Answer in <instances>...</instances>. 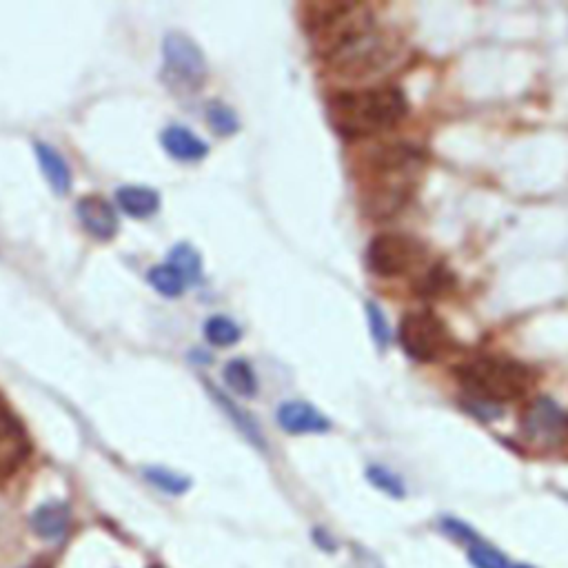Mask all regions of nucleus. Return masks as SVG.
Masks as SVG:
<instances>
[{"mask_svg":"<svg viewBox=\"0 0 568 568\" xmlns=\"http://www.w3.org/2000/svg\"><path fill=\"white\" fill-rule=\"evenodd\" d=\"M407 98L398 87L342 91L329 100V118L344 138H367L395 127L407 114Z\"/></svg>","mask_w":568,"mask_h":568,"instance_id":"obj_1","label":"nucleus"},{"mask_svg":"<svg viewBox=\"0 0 568 568\" xmlns=\"http://www.w3.org/2000/svg\"><path fill=\"white\" fill-rule=\"evenodd\" d=\"M420 156L409 145L380 147L371 156V180L364 194V207L375 218L398 213L413 194Z\"/></svg>","mask_w":568,"mask_h":568,"instance_id":"obj_2","label":"nucleus"},{"mask_svg":"<svg viewBox=\"0 0 568 568\" xmlns=\"http://www.w3.org/2000/svg\"><path fill=\"white\" fill-rule=\"evenodd\" d=\"M464 391L484 404H502L520 400L531 389L533 373L522 362L497 355H482L458 369Z\"/></svg>","mask_w":568,"mask_h":568,"instance_id":"obj_3","label":"nucleus"},{"mask_svg":"<svg viewBox=\"0 0 568 568\" xmlns=\"http://www.w3.org/2000/svg\"><path fill=\"white\" fill-rule=\"evenodd\" d=\"M371 29H375V18L367 5L327 3L311 9L309 34L324 58Z\"/></svg>","mask_w":568,"mask_h":568,"instance_id":"obj_4","label":"nucleus"},{"mask_svg":"<svg viewBox=\"0 0 568 568\" xmlns=\"http://www.w3.org/2000/svg\"><path fill=\"white\" fill-rule=\"evenodd\" d=\"M398 54V40L375 27L371 32L353 38L351 43L340 47L327 60L336 74L347 78H362L387 69L398 58Z\"/></svg>","mask_w":568,"mask_h":568,"instance_id":"obj_5","label":"nucleus"},{"mask_svg":"<svg viewBox=\"0 0 568 568\" xmlns=\"http://www.w3.org/2000/svg\"><path fill=\"white\" fill-rule=\"evenodd\" d=\"M162 80L176 91H196L207 78V60L202 49L185 34H167L162 43Z\"/></svg>","mask_w":568,"mask_h":568,"instance_id":"obj_6","label":"nucleus"},{"mask_svg":"<svg viewBox=\"0 0 568 568\" xmlns=\"http://www.w3.org/2000/svg\"><path fill=\"white\" fill-rule=\"evenodd\" d=\"M424 245L407 233H380L367 247V267L382 278L404 276L422 265Z\"/></svg>","mask_w":568,"mask_h":568,"instance_id":"obj_7","label":"nucleus"},{"mask_svg":"<svg viewBox=\"0 0 568 568\" xmlns=\"http://www.w3.org/2000/svg\"><path fill=\"white\" fill-rule=\"evenodd\" d=\"M400 344L415 362L440 360L451 344L446 324L429 311L409 313L400 324Z\"/></svg>","mask_w":568,"mask_h":568,"instance_id":"obj_8","label":"nucleus"},{"mask_svg":"<svg viewBox=\"0 0 568 568\" xmlns=\"http://www.w3.org/2000/svg\"><path fill=\"white\" fill-rule=\"evenodd\" d=\"M522 431L535 444H560L568 435V413L549 398H537L524 413Z\"/></svg>","mask_w":568,"mask_h":568,"instance_id":"obj_9","label":"nucleus"},{"mask_svg":"<svg viewBox=\"0 0 568 568\" xmlns=\"http://www.w3.org/2000/svg\"><path fill=\"white\" fill-rule=\"evenodd\" d=\"M32 451L27 431L18 415L0 395V475H12L25 464Z\"/></svg>","mask_w":568,"mask_h":568,"instance_id":"obj_10","label":"nucleus"},{"mask_svg":"<svg viewBox=\"0 0 568 568\" xmlns=\"http://www.w3.org/2000/svg\"><path fill=\"white\" fill-rule=\"evenodd\" d=\"M76 213L80 225L98 240H111L118 231V213L100 196H85L78 200Z\"/></svg>","mask_w":568,"mask_h":568,"instance_id":"obj_11","label":"nucleus"},{"mask_svg":"<svg viewBox=\"0 0 568 568\" xmlns=\"http://www.w3.org/2000/svg\"><path fill=\"white\" fill-rule=\"evenodd\" d=\"M278 424L284 433L309 435L327 433L331 422L309 402H284L278 409Z\"/></svg>","mask_w":568,"mask_h":568,"instance_id":"obj_12","label":"nucleus"},{"mask_svg":"<svg viewBox=\"0 0 568 568\" xmlns=\"http://www.w3.org/2000/svg\"><path fill=\"white\" fill-rule=\"evenodd\" d=\"M162 147L167 154L182 162H198L209 154L207 142L198 138L194 131H189L180 125H171L162 131Z\"/></svg>","mask_w":568,"mask_h":568,"instance_id":"obj_13","label":"nucleus"},{"mask_svg":"<svg viewBox=\"0 0 568 568\" xmlns=\"http://www.w3.org/2000/svg\"><path fill=\"white\" fill-rule=\"evenodd\" d=\"M205 387H207L211 398L216 400V404L222 409V413H225L227 418L233 422V426H236V429H238L242 435H245V438H247L253 446H256V449L267 451L265 435H262L258 422L253 420L247 411H242V409L238 407V404L229 398V395H225L220 389L213 387V384H205Z\"/></svg>","mask_w":568,"mask_h":568,"instance_id":"obj_14","label":"nucleus"},{"mask_svg":"<svg viewBox=\"0 0 568 568\" xmlns=\"http://www.w3.org/2000/svg\"><path fill=\"white\" fill-rule=\"evenodd\" d=\"M71 513L65 502H47L32 515V529L43 540H60L69 531Z\"/></svg>","mask_w":568,"mask_h":568,"instance_id":"obj_15","label":"nucleus"},{"mask_svg":"<svg viewBox=\"0 0 568 568\" xmlns=\"http://www.w3.org/2000/svg\"><path fill=\"white\" fill-rule=\"evenodd\" d=\"M34 151H36L40 171H43L49 187H52L58 196H65L71 189V171L67 167L65 158L60 156L54 147L45 145V142H36Z\"/></svg>","mask_w":568,"mask_h":568,"instance_id":"obj_16","label":"nucleus"},{"mask_svg":"<svg viewBox=\"0 0 568 568\" xmlns=\"http://www.w3.org/2000/svg\"><path fill=\"white\" fill-rule=\"evenodd\" d=\"M116 200L120 209H123L131 218H149L160 209V196L149 187H120L116 191Z\"/></svg>","mask_w":568,"mask_h":568,"instance_id":"obj_17","label":"nucleus"},{"mask_svg":"<svg viewBox=\"0 0 568 568\" xmlns=\"http://www.w3.org/2000/svg\"><path fill=\"white\" fill-rule=\"evenodd\" d=\"M225 382L231 391H236L242 398H253L258 391V380L251 364L245 360H231L225 367Z\"/></svg>","mask_w":568,"mask_h":568,"instance_id":"obj_18","label":"nucleus"},{"mask_svg":"<svg viewBox=\"0 0 568 568\" xmlns=\"http://www.w3.org/2000/svg\"><path fill=\"white\" fill-rule=\"evenodd\" d=\"M147 280L160 296L165 298H178L187 289V280L171 265H158L147 273Z\"/></svg>","mask_w":568,"mask_h":568,"instance_id":"obj_19","label":"nucleus"},{"mask_svg":"<svg viewBox=\"0 0 568 568\" xmlns=\"http://www.w3.org/2000/svg\"><path fill=\"white\" fill-rule=\"evenodd\" d=\"M169 265L187 282H198L202 276V258L191 245H178L169 253Z\"/></svg>","mask_w":568,"mask_h":568,"instance_id":"obj_20","label":"nucleus"},{"mask_svg":"<svg viewBox=\"0 0 568 568\" xmlns=\"http://www.w3.org/2000/svg\"><path fill=\"white\" fill-rule=\"evenodd\" d=\"M242 336V331L236 322L227 316H211L205 322V338L213 347H231Z\"/></svg>","mask_w":568,"mask_h":568,"instance_id":"obj_21","label":"nucleus"},{"mask_svg":"<svg viewBox=\"0 0 568 568\" xmlns=\"http://www.w3.org/2000/svg\"><path fill=\"white\" fill-rule=\"evenodd\" d=\"M367 480L378 491L393 497V500H402V497H407V486H404V482L393 471H389L387 466H378V464L369 466Z\"/></svg>","mask_w":568,"mask_h":568,"instance_id":"obj_22","label":"nucleus"},{"mask_svg":"<svg viewBox=\"0 0 568 568\" xmlns=\"http://www.w3.org/2000/svg\"><path fill=\"white\" fill-rule=\"evenodd\" d=\"M145 478L160 489L162 493L169 495H182L189 491L191 480L185 478V475H178L169 469H160V466H151V469H145Z\"/></svg>","mask_w":568,"mask_h":568,"instance_id":"obj_23","label":"nucleus"},{"mask_svg":"<svg viewBox=\"0 0 568 568\" xmlns=\"http://www.w3.org/2000/svg\"><path fill=\"white\" fill-rule=\"evenodd\" d=\"M207 123L218 136H233L240 129V120L236 116V111L225 103H209Z\"/></svg>","mask_w":568,"mask_h":568,"instance_id":"obj_24","label":"nucleus"},{"mask_svg":"<svg viewBox=\"0 0 568 568\" xmlns=\"http://www.w3.org/2000/svg\"><path fill=\"white\" fill-rule=\"evenodd\" d=\"M367 320H369V329H371V338L375 342V347L380 351H387L389 344H391V327H389V320H387V313L382 311V307H378L373 300L367 302Z\"/></svg>","mask_w":568,"mask_h":568,"instance_id":"obj_25","label":"nucleus"},{"mask_svg":"<svg viewBox=\"0 0 568 568\" xmlns=\"http://www.w3.org/2000/svg\"><path fill=\"white\" fill-rule=\"evenodd\" d=\"M469 562L475 568H511L509 557L502 551H497L495 546L484 544L482 540L469 546Z\"/></svg>","mask_w":568,"mask_h":568,"instance_id":"obj_26","label":"nucleus"},{"mask_svg":"<svg viewBox=\"0 0 568 568\" xmlns=\"http://www.w3.org/2000/svg\"><path fill=\"white\" fill-rule=\"evenodd\" d=\"M440 526H442V531H444L446 535L453 537V540L464 542V544H469V546L480 540L478 533H475L466 522L458 520V517H442Z\"/></svg>","mask_w":568,"mask_h":568,"instance_id":"obj_27","label":"nucleus"},{"mask_svg":"<svg viewBox=\"0 0 568 568\" xmlns=\"http://www.w3.org/2000/svg\"><path fill=\"white\" fill-rule=\"evenodd\" d=\"M313 537H316L318 544L322 546L324 551H331V553L336 551V544H333V540H331L329 535H324V531H322V529H316V531H313Z\"/></svg>","mask_w":568,"mask_h":568,"instance_id":"obj_28","label":"nucleus"},{"mask_svg":"<svg viewBox=\"0 0 568 568\" xmlns=\"http://www.w3.org/2000/svg\"><path fill=\"white\" fill-rule=\"evenodd\" d=\"M27 568H52L47 562H38V564H32V566H27Z\"/></svg>","mask_w":568,"mask_h":568,"instance_id":"obj_29","label":"nucleus"},{"mask_svg":"<svg viewBox=\"0 0 568 568\" xmlns=\"http://www.w3.org/2000/svg\"><path fill=\"white\" fill-rule=\"evenodd\" d=\"M511 568H531V566H524V564H515V566H511Z\"/></svg>","mask_w":568,"mask_h":568,"instance_id":"obj_30","label":"nucleus"}]
</instances>
